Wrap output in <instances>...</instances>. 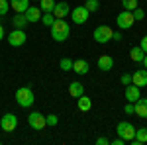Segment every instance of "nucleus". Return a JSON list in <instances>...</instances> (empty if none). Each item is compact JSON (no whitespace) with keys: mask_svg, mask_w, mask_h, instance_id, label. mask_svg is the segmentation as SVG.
<instances>
[{"mask_svg":"<svg viewBox=\"0 0 147 145\" xmlns=\"http://www.w3.org/2000/svg\"><path fill=\"white\" fill-rule=\"evenodd\" d=\"M49 30H51V37L55 41H59V43L67 41L69 35H71V26L65 22V18H55V22H53V26Z\"/></svg>","mask_w":147,"mask_h":145,"instance_id":"f257e3e1","label":"nucleus"},{"mask_svg":"<svg viewBox=\"0 0 147 145\" xmlns=\"http://www.w3.org/2000/svg\"><path fill=\"white\" fill-rule=\"evenodd\" d=\"M16 102H18L20 108H32V104L35 102L32 86H20L16 90Z\"/></svg>","mask_w":147,"mask_h":145,"instance_id":"f03ea898","label":"nucleus"},{"mask_svg":"<svg viewBox=\"0 0 147 145\" xmlns=\"http://www.w3.org/2000/svg\"><path fill=\"white\" fill-rule=\"evenodd\" d=\"M116 134H118V137H122L125 143H129L136 137V127H134V123H129V122H120L116 125Z\"/></svg>","mask_w":147,"mask_h":145,"instance_id":"7ed1b4c3","label":"nucleus"},{"mask_svg":"<svg viewBox=\"0 0 147 145\" xmlns=\"http://www.w3.org/2000/svg\"><path fill=\"white\" fill-rule=\"evenodd\" d=\"M6 39H8V43H10L12 47H22V45L28 41V35H26V32H24V30L14 28L10 34L6 35Z\"/></svg>","mask_w":147,"mask_h":145,"instance_id":"20e7f679","label":"nucleus"},{"mask_svg":"<svg viewBox=\"0 0 147 145\" xmlns=\"http://www.w3.org/2000/svg\"><path fill=\"white\" fill-rule=\"evenodd\" d=\"M116 24H118V28H120V30H129V28H134L136 18H134L131 10L120 12V14H118V18H116Z\"/></svg>","mask_w":147,"mask_h":145,"instance_id":"39448f33","label":"nucleus"},{"mask_svg":"<svg viewBox=\"0 0 147 145\" xmlns=\"http://www.w3.org/2000/svg\"><path fill=\"white\" fill-rule=\"evenodd\" d=\"M71 20L77 24V26H82V24L88 22V16H90V12L86 10V6H77V8H73L71 10Z\"/></svg>","mask_w":147,"mask_h":145,"instance_id":"423d86ee","label":"nucleus"},{"mask_svg":"<svg viewBox=\"0 0 147 145\" xmlns=\"http://www.w3.org/2000/svg\"><path fill=\"white\" fill-rule=\"evenodd\" d=\"M112 34H114V30L110 26H98L94 30V41L96 43H108L112 39Z\"/></svg>","mask_w":147,"mask_h":145,"instance_id":"0eeeda50","label":"nucleus"},{"mask_svg":"<svg viewBox=\"0 0 147 145\" xmlns=\"http://www.w3.org/2000/svg\"><path fill=\"white\" fill-rule=\"evenodd\" d=\"M0 127L4 129V132H16V127H18V116L16 114H4L2 118H0Z\"/></svg>","mask_w":147,"mask_h":145,"instance_id":"6e6552de","label":"nucleus"},{"mask_svg":"<svg viewBox=\"0 0 147 145\" xmlns=\"http://www.w3.org/2000/svg\"><path fill=\"white\" fill-rule=\"evenodd\" d=\"M28 123H30L34 129H43V127H47V120H45V116H43L41 112H32V114L28 116Z\"/></svg>","mask_w":147,"mask_h":145,"instance_id":"1a4fd4ad","label":"nucleus"},{"mask_svg":"<svg viewBox=\"0 0 147 145\" xmlns=\"http://www.w3.org/2000/svg\"><path fill=\"white\" fill-rule=\"evenodd\" d=\"M131 84H136L139 88L147 86V69H137L136 73H131Z\"/></svg>","mask_w":147,"mask_h":145,"instance_id":"9d476101","label":"nucleus"},{"mask_svg":"<svg viewBox=\"0 0 147 145\" xmlns=\"http://www.w3.org/2000/svg\"><path fill=\"white\" fill-rule=\"evenodd\" d=\"M139 98H141L139 86H136V84H125V100L127 102H137Z\"/></svg>","mask_w":147,"mask_h":145,"instance_id":"9b49d317","label":"nucleus"},{"mask_svg":"<svg viewBox=\"0 0 147 145\" xmlns=\"http://www.w3.org/2000/svg\"><path fill=\"white\" fill-rule=\"evenodd\" d=\"M55 18H67L69 14H71V8H69L67 2H55V8L51 12Z\"/></svg>","mask_w":147,"mask_h":145,"instance_id":"f8f14e48","label":"nucleus"},{"mask_svg":"<svg viewBox=\"0 0 147 145\" xmlns=\"http://www.w3.org/2000/svg\"><path fill=\"white\" fill-rule=\"evenodd\" d=\"M73 71H75L77 75H88L90 65H88V61H84V59H77V61H73Z\"/></svg>","mask_w":147,"mask_h":145,"instance_id":"ddd939ff","label":"nucleus"},{"mask_svg":"<svg viewBox=\"0 0 147 145\" xmlns=\"http://www.w3.org/2000/svg\"><path fill=\"white\" fill-rule=\"evenodd\" d=\"M30 8V0H10V10H14L16 14H24Z\"/></svg>","mask_w":147,"mask_h":145,"instance_id":"4468645a","label":"nucleus"},{"mask_svg":"<svg viewBox=\"0 0 147 145\" xmlns=\"http://www.w3.org/2000/svg\"><path fill=\"white\" fill-rule=\"evenodd\" d=\"M24 14H26L28 22H39V20H41V8H39V6H30Z\"/></svg>","mask_w":147,"mask_h":145,"instance_id":"2eb2a0df","label":"nucleus"},{"mask_svg":"<svg viewBox=\"0 0 147 145\" xmlns=\"http://www.w3.org/2000/svg\"><path fill=\"white\" fill-rule=\"evenodd\" d=\"M69 94H71L73 98H79V96L84 94V86L80 84L79 80H73V82L69 84Z\"/></svg>","mask_w":147,"mask_h":145,"instance_id":"dca6fc26","label":"nucleus"},{"mask_svg":"<svg viewBox=\"0 0 147 145\" xmlns=\"http://www.w3.org/2000/svg\"><path fill=\"white\" fill-rule=\"evenodd\" d=\"M129 143H131V145L147 143V127H139V129H136V137H134Z\"/></svg>","mask_w":147,"mask_h":145,"instance_id":"f3484780","label":"nucleus"},{"mask_svg":"<svg viewBox=\"0 0 147 145\" xmlns=\"http://www.w3.org/2000/svg\"><path fill=\"white\" fill-rule=\"evenodd\" d=\"M114 67V59L110 55H100L98 57V69L100 71H110Z\"/></svg>","mask_w":147,"mask_h":145,"instance_id":"a211bd4d","label":"nucleus"},{"mask_svg":"<svg viewBox=\"0 0 147 145\" xmlns=\"http://www.w3.org/2000/svg\"><path fill=\"white\" fill-rule=\"evenodd\" d=\"M134 104H136V114L139 118H145L147 120V98H139V100L134 102Z\"/></svg>","mask_w":147,"mask_h":145,"instance_id":"6ab92c4d","label":"nucleus"},{"mask_svg":"<svg viewBox=\"0 0 147 145\" xmlns=\"http://www.w3.org/2000/svg\"><path fill=\"white\" fill-rule=\"evenodd\" d=\"M28 24H30V22H28L26 14H16V16H14V20H12V26H14V28H18V30H24Z\"/></svg>","mask_w":147,"mask_h":145,"instance_id":"aec40b11","label":"nucleus"},{"mask_svg":"<svg viewBox=\"0 0 147 145\" xmlns=\"http://www.w3.org/2000/svg\"><path fill=\"white\" fill-rule=\"evenodd\" d=\"M77 102H79V110L80 112H88L92 108V100L88 98V96H84V94H82V96H79V98H77Z\"/></svg>","mask_w":147,"mask_h":145,"instance_id":"412c9836","label":"nucleus"},{"mask_svg":"<svg viewBox=\"0 0 147 145\" xmlns=\"http://www.w3.org/2000/svg\"><path fill=\"white\" fill-rule=\"evenodd\" d=\"M129 57H131V61L141 63V61H143V57H145V53H143V49L137 45V47H131V49H129Z\"/></svg>","mask_w":147,"mask_h":145,"instance_id":"4be33fe9","label":"nucleus"},{"mask_svg":"<svg viewBox=\"0 0 147 145\" xmlns=\"http://www.w3.org/2000/svg\"><path fill=\"white\" fill-rule=\"evenodd\" d=\"M39 22L43 24V26H47V28H51V26H53V22H55V16H53L51 12H43V14H41V20H39Z\"/></svg>","mask_w":147,"mask_h":145,"instance_id":"5701e85b","label":"nucleus"},{"mask_svg":"<svg viewBox=\"0 0 147 145\" xmlns=\"http://www.w3.org/2000/svg\"><path fill=\"white\" fill-rule=\"evenodd\" d=\"M39 8H41V12H53L55 0H39Z\"/></svg>","mask_w":147,"mask_h":145,"instance_id":"b1692460","label":"nucleus"},{"mask_svg":"<svg viewBox=\"0 0 147 145\" xmlns=\"http://www.w3.org/2000/svg\"><path fill=\"white\" fill-rule=\"evenodd\" d=\"M59 67L63 69L65 73H67V71H73V59H69V57H63V59L59 61Z\"/></svg>","mask_w":147,"mask_h":145,"instance_id":"393cba45","label":"nucleus"},{"mask_svg":"<svg viewBox=\"0 0 147 145\" xmlns=\"http://www.w3.org/2000/svg\"><path fill=\"white\" fill-rule=\"evenodd\" d=\"M84 6H86V10H88V12H98L100 2H98V0H86V2H84Z\"/></svg>","mask_w":147,"mask_h":145,"instance_id":"a878e982","label":"nucleus"},{"mask_svg":"<svg viewBox=\"0 0 147 145\" xmlns=\"http://www.w3.org/2000/svg\"><path fill=\"white\" fill-rule=\"evenodd\" d=\"M10 10V0H0V16H6Z\"/></svg>","mask_w":147,"mask_h":145,"instance_id":"bb28decb","label":"nucleus"},{"mask_svg":"<svg viewBox=\"0 0 147 145\" xmlns=\"http://www.w3.org/2000/svg\"><path fill=\"white\" fill-rule=\"evenodd\" d=\"M122 4H124L125 10H136L137 6H139V4H137V0H122Z\"/></svg>","mask_w":147,"mask_h":145,"instance_id":"cd10ccee","label":"nucleus"},{"mask_svg":"<svg viewBox=\"0 0 147 145\" xmlns=\"http://www.w3.org/2000/svg\"><path fill=\"white\" fill-rule=\"evenodd\" d=\"M131 14H134L136 22H139V20H143V18H145V12H143V8H139V6H137L136 10H131Z\"/></svg>","mask_w":147,"mask_h":145,"instance_id":"c85d7f7f","label":"nucleus"},{"mask_svg":"<svg viewBox=\"0 0 147 145\" xmlns=\"http://www.w3.org/2000/svg\"><path fill=\"white\" fill-rule=\"evenodd\" d=\"M45 120H47V125H51V127H55L57 123H59V118H57L55 114H49V116H45Z\"/></svg>","mask_w":147,"mask_h":145,"instance_id":"c756f323","label":"nucleus"},{"mask_svg":"<svg viewBox=\"0 0 147 145\" xmlns=\"http://www.w3.org/2000/svg\"><path fill=\"white\" fill-rule=\"evenodd\" d=\"M120 80H122V84H131V73H124Z\"/></svg>","mask_w":147,"mask_h":145,"instance_id":"7c9ffc66","label":"nucleus"},{"mask_svg":"<svg viewBox=\"0 0 147 145\" xmlns=\"http://www.w3.org/2000/svg\"><path fill=\"white\" fill-rule=\"evenodd\" d=\"M124 110H125V114H136V104L134 102H127L124 106Z\"/></svg>","mask_w":147,"mask_h":145,"instance_id":"2f4dec72","label":"nucleus"},{"mask_svg":"<svg viewBox=\"0 0 147 145\" xmlns=\"http://www.w3.org/2000/svg\"><path fill=\"white\" fill-rule=\"evenodd\" d=\"M96 145H110V139L108 137H98L96 139Z\"/></svg>","mask_w":147,"mask_h":145,"instance_id":"473e14b6","label":"nucleus"},{"mask_svg":"<svg viewBox=\"0 0 147 145\" xmlns=\"http://www.w3.org/2000/svg\"><path fill=\"white\" fill-rule=\"evenodd\" d=\"M112 39H114V41H122V39H124L122 32H114V34H112Z\"/></svg>","mask_w":147,"mask_h":145,"instance_id":"72a5a7b5","label":"nucleus"},{"mask_svg":"<svg viewBox=\"0 0 147 145\" xmlns=\"http://www.w3.org/2000/svg\"><path fill=\"white\" fill-rule=\"evenodd\" d=\"M141 49H143V53H147V35L145 37H141V45H139Z\"/></svg>","mask_w":147,"mask_h":145,"instance_id":"f704fd0d","label":"nucleus"},{"mask_svg":"<svg viewBox=\"0 0 147 145\" xmlns=\"http://www.w3.org/2000/svg\"><path fill=\"white\" fill-rule=\"evenodd\" d=\"M125 141L122 139V137H118V139H114V141H110V145H124Z\"/></svg>","mask_w":147,"mask_h":145,"instance_id":"c9c22d12","label":"nucleus"},{"mask_svg":"<svg viewBox=\"0 0 147 145\" xmlns=\"http://www.w3.org/2000/svg\"><path fill=\"white\" fill-rule=\"evenodd\" d=\"M6 37V34H4V28H2V24H0V39H4Z\"/></svg>","mask_w":147,"mask_h":145,"instance_id":"e433bc0d","label":"nucleus"},{"mask_svg":"<svg viewBox=\"0 0 147 145\" xmlns=\"http://www.w3.org/2000/svg\"><path fill=\"white\" fill-rule=\"evenodd\" d=\"M141 63H143V69H147V53H145V57H143V61H141Z\"/></svg>","mask_w":147,"mask_h":145,"instance_id":"4c0bfd02","label":"nucleus"},{"mask_svg":"<svg viewBox=\"0 0 147 145\" xmlns=\"http://www.w3.org/2000/svg\"><path fill=\"white\" fill-rule=\"evenodd\" d=\"M145 88H147V86H145Z\"/></svg>","mask_w":147,"mask_h":145,"instance_id":"58836bf2","label":"nucleus"}]
</instances>
